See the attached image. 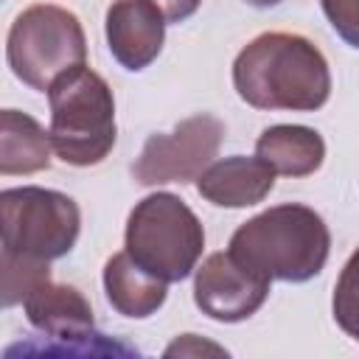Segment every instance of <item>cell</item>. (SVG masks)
Wrapping results in <instances>:
<instances>
[{"label": "cell", "instance_id": "obj_18", "mask_svg": "<svg viewBox=\"0 0 359 359\" xmlns=\"http://www.w3.org/2000/svg\"><path fill=\"white\" fill-rule=\"evenodd\" d=\"M151 3L163 11L168 22H182L191 14H196V8L202 6V0H151Z\"/></svg>", "mask_w": 359, "mask_h": 359}, {"label": "cell", "instance_id": "obj_1", "mask_svg": "<svg viewBox=\"0 0 359 359\" xmlns=\"http://www.w3.org/2000/svg\"><path fill=\"white\" fill-rule=\"evenodd\" d=\"M233 87L255 109L314 112L331 95V70L311 39L289 31H266L238 50Z\"/></svg>", "mask_w": 359, "mask_h": 359}, {"label": "cell", "instance_id": "obj_6", "mask_svg": "<svg viewBox=\"0 0 359 359\" xmlns=\"http://www.w3.org/2000/svg\"><path fill=\"white\" fill-rule=\"evenodd\" d=\"M3 255L25 261H56L67 255L81 233V210L62 191L22 185L0 194Z\"/></svg>", "mask_w": 359, "mask_h": 359}, {"label": "cell", "instance_id": "obj_2", "mask_svg": "<svg viewBox=\"0 0 359 359\" xmlns=\"http://www.w3.org/2000/svg\"><path fill=\"white\" fill-rule=\"evenodd\" d=\"M227 250L269 280L306 283L323 272L331 252V233L314 208L283 202L247 219L230 236Z\"/></svg>", "mask_w": 359, "mask_h": 359}, {"label": "cell", "instance_id": "obj_5", "mask_svg": "<svg viewBox=\"0 0 359 359\" xmlns=\"http://www.w3.org/2000/svg\"><path fill=\"white\" fill-rule=\"evenodd\" d=\"M6 59L22 84L48 93L62 73L87 62V36L73 11L53 3H34L11 22Z\"/></svg>", "mask_w": 359, "mask_h": 359}, {"label": "cell", "instance_id": "obj_8", "mask_svg": "<svg viewBox=\"0 0 359 359\" xmlns=\"http://www.w3.org/2000/svg\"><path fill=\"white\" fill-rule=\"evenodd\" d=\"M22 309L28 323L42 331L48 339L59 342L50 351L59 353H129V348L118 342H107L104 334L95 331L93 309L87 297L67 283H53L50 275L36 280L25 297ZM48 351V353H50Z\"/></svg>", "mask_w": 359, "mask_h": 359}, {"label": "cell", "instance_id": "obj_14", "mask_svg": "<svg viewBox=\"0 0 359 359\" xmlns=\"http://www.w3.org/2000/svg\"><path fill=\"white\" fill-rule=\"evenodd\" d=\"M50 132L20 109L0 112V174H36L50 165Z\"/></svg>", "mask_w": 359, "mask_h": 359}, {"label": "cell", "instance_id": "obj_7", "mask_svg": "<svg viewBox=\"0 0 359 359\" xmlns=\"http://www.w3.org/2000/svg\"><path fill=\"white\" fill-rule=\"evenodd\" d=\"M222 140L224 123L216 115H191L171 132H154L146 137L137 160L132 163V177L146 188L165 182H191L216 160Z\"/></svg>", "mask_w": 359, "mask_h": 359}, {"label": "cell", "instance_id": "obj_15", "mask_svg": "<svg viewBox=\"0 0 359 359\" xmlns=\"http://www.w3.org/2000/svg\"><path fill=\"white\" fill-rule=\"evenodd\" d=\"M334 320L337 325L359 342V247L345 261L334 286Z\"/></svg>", "mask_w": 359, "mask_h": 359}, {"label": "cell", "instance_id": "obj_3", "mask_svg": "<svg viewBox=\"0 0 359 359\" xmlns=\"http://www.w3.org/2000/svg\"><path fill=\"white\" fill-rule=\"evenodd\" d=\"M50 143L67 165H98L115 146V98L101 73L79 65L48 87Z\"/></svg>", "mask_w": 359, "mask_h": 359}, {"label": "cell", "instance_id": "obj_4", "mask_svg": "<svg viewBox=\"0 0 359 359\" xmlns=\"http://www.w3.org/2000/svg\"><path fill=\"white\" fill-rule=\"evenodd\" d=\"M123 250L154 278L180 283L196 269L202 258L205 227L177 194L157 191L132 208L126 219Z\"/></svg>", "mask_w": 359, "mask_h": 359}, {"label": "cell", "instance_id": "obj_13", "mask_svg": "<svg viewBox=\"0 0 359 359\" xmlns=\"http://www.w3.org/2000/svg\"><path fill=\"white\" fill-rule=\"evenodd\" d=\"M255 154L283 177H309L325 160V140L317 129L300 123H275L255 140Z\"/></svg>", "mask_w": 359, "mask_h": 359}, {"label": "cell", "instance_id": "obj_17", "mask_svg": "<svg viewBox=\"0 0 359 359\" xmlns=\"http://www.w3.org/2000/svg\"><path fill=\"white\" fill-rule=\"evenodd\" d=\"M205 351H213V353H224V348L219 345H210V342H199L196 334H182L177 342H171L165 348V356H199Z\"/></svg>", "mask_w": 359, "mask_h": 359}, {"label": "cell", "instance_id": "obj_19", "mask_svg": "<svg viewBox=\"0 0 359 359\" xmlns=\"http://www.w3.org/2000/svg\"><path fill=\"white\" fill-rule=\"evenodd\" d=\"M250 6H255V8H272V6H278V3H283V0H247Z\"/></svg>", "mask_w": 359, "mask_h": 359}, {"label": "cell", "instance_id": "obj_16", "mask_svg": "<svg viewBox=\"0 0 359 359\" xmlns=\"http://www.w3.org/2000/svg\"><path fill=\"white\" fill-rule=\"evenodd\" d=\"M323 14L342 42L359 48V0H320Z\"/></svg>", "mask_w": 359, "mask_h": 359}, {"label": "cell", "instance_id": "obj_9", "mask_svg": "<svg viewBox=\"0 0 359 359\" xmlns=\"http://www.w3.org/2000/svg\"><path fill=\"white\" fill-rule=\"evenodd\" d=\"M269 278L252 272L227 252H210L194 275V303L216 323H241L252 317L266 294Z\"/></svg>", "mask_w": 359, "mask_h": 359}, {"label": "cell", "instance_id": "obj_10", "mask_svg": "<svg viewBox=\"0 0 359 359\" xmlns=\"http://www.w3.org/2000/svg\"><path fill=\"white\" fill-rule=\"evenodd\" d=\"M165 22L151 0H112L104 22L112 59L132 73L149 67L163 50Z\"/></svg>", "mask_w": 359, "mask_h": 359}, {"label": "cell", "instance_id": "obj_11", "mask_svg": "<svg viewBox=\"0 0 359 359\" xmlns=\"http://www.w3.org/2000/svg\"><path fill=\"white\" fill-rule=\"evenodd\" d=\"M275 185V171L266 160L233 154L224 160H213L199 177L196 191L216 208H250L269 196Z\"/></svg>", "mask_w": 359, "mask_h": 359}, {"label": "cell", "instance_id": "obj_12", "mask_svg": "<svg viewBox=\"0 0 359 359\" xmlns=\"http://www.w3.org/2000/svg\"><path fill=\"white\" fill-rule=\"evenodd\" d=\"M104 292H107V303L118 314L132 320H146L165 303L168 283L146 272L123 250L104 264Z\"/></svg>", "mask_w": 359, "mask_h": 359}]
</instances>
